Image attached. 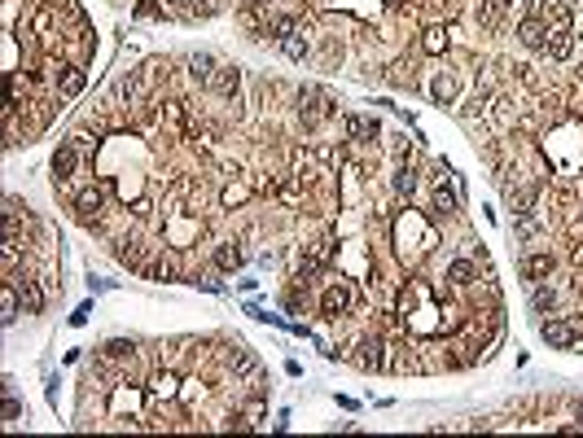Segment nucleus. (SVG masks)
Masks as SVG:
<instances>
[{
  "mask_svg": "<svg viewBox=\"0 0 583 438\" xmlns=\"http://www.w3.org/2000/svg\"><path fill=\"white\" fill-rule=\"evenodd\" d=\"M391 84H399V88H413V84H417V75H413V66H408V62H399V66L391 70Z\"/></svg>",
  "mask_w": 583,
  "mask_h": 438,
  "instance_id": "obj_28",
  "label": "nucleus"
},
{
  "mask_svg": "<svg viewBox=\"0 0 583 438\" xmlns=\"http://www.w3.org/2000/svg\"><path fill=\"white\" fill-rule=\"evenodd\" d=\"M250 5H268V0H250Z\"/></svg>",
  "mask_w": 583,
  "mask_h": 438,
  "instance_id": "obj_37",
  "label": "nucleus"
},
{
  "mask_svg": "<svg viewBox=\"0 0 583 438\" xmlns=\"http://www.w3.org/2000/svg\"><path fill=\"white\" fill-rule=\"evenodd\" d=\"M101 351H106V359H128L136 346H132V342H123V338H114V342H106Z\"/></svg>",
  "mask_w": 583,
  "mask_h": 438,
  "instance_id": "obj_29",
  "label": "nucleus"
},
{
  "mask_svg": "<svg viewBox=\"0 0 583 438\" xmlns=\"http://www.w3.org/2000/svg\"><path fill=\"white\" fill-rule=\"evenodd\" d=\"M84 84H88V70H80V66H66V75L58 80V97H80V92H84Z\"/></svg>",
  "mask_w": 583,
  "mask_h": 438,
  "instance_id": "obj_16",
  "label": "nucleus"
},
{
  "mask_svg": "<svg viewBox=\"0 0 583 438\" xmlns=\"http://www.w3.org/2000/svg\"><path fill=\"white\" fill-rule=\"evenodd\" d=\"M75 167H80V145H75V141H62L58 153H53V180H70Z\"/></svg>",
  "mask_w": 583,
  "mask_h": 438,
  "instance_id": "obj_8",
  "label": "nucleus"
},
{
  "mask_svg": "<svg viewBox=\"0 0 583 438\" xmlns=\"http://www.w3.org/2000/svg\"><path fill=\"white\" fill-rule=\"evenodd\" d=\"M430 97H435L439 101V106H452V101H456V75H435V80H430Z\"/></svg>",
  "mask_w": 583,
  "mask_h": 438,
  "instance_id": "obj_17",
  "label": "nucleus"
},
{
  "mask_svg": "<svg viewBox=\"0 0 583 438\" xmlns=\"http://www.w3.org/2000/svg\"><path fill=\"white\" fill-rule=\"evenodd\" d=\"M13 285H18V298H22V312H27V316H40V312H44V290L36 285L31 276L13 280Z\"/></svg>",
  "mask_w": 583,
  "mask_h": 438,
  "instance_id": "obj_11",
  "label": "nucleus"
},
{
  "mask_svg": "<svg viewBox=\"0 0 583 438\" xmlns=\"http://www.w3.org/2000/svg\"><path fill=\"white\" fill-rule=\"evenodd\" d=\"M101 206H106V185H92V189H84L80 197H75V211H80L84 219H88V215H97Z\"/></svg>",
  "mask_w": 583,
  "mask_h": 438,
  "instance_id": "obj_13",
  "label": "nucleus"
},
{
  "mask_svg": "<svg viewBox=\"0 0 583 438\" xmlns=\"http://www.w3.org/2000/svg\"><path fill=\"white\" fill-rule=\"evenodd\" d=\"M246 197H250V185H228L224 189V206H241Z\"/></svg>",
  "mask_w": 583,
  "mask_h": 438,
  "instance_id": "obj_30",
  "label": "nucleus"
},
{
  "mask_svg": "<svg viewBox=\"0 0 583 438\" xmlns=\"http://www.w3.org/2000/svg\"><path fill=\"white\" fill-rule=\"evenodd\" d=\"M0 298H5V324H13V320H18V285H13V280L5 285V294H0Z\"/></svg>",
  "mask_w": 583,
  "mask_h": 438,
  "instance_id": "obj_27",
  "label": "nucleus"
},
{
  "mask_svg": "<svg viewBox=\"0 0 583 438\" xmlns=\"http://www.w3.org/2000/svg\"><path fill=\"white\" fill-rule=\"evenodd\" d=\"M342 127H347L351 141H377V136H382V123H377L373 114H347Z\"/></svg>",
  "mask_w": 583,
  "mask_h": 438,
  "instance_id": "obj_5",
  "label": "nucleus"
},
{
  "mask_svg": "<svg viewBox=\"0 0 583 438\" xmlns=\"http://www.w3.org/2000/svg\"><path fill=\"white\" fill-rule=\"evenodd\" d=\"M382 351H386L382 338H364V342H360V355H356V364H360V368H382V364H386Z\"/></svg>",
  "mask_w": 583,
  "mask_h": 438,
  "instance_id": "obj_14",
  "label": "nucleus"
},
{
  "mask_svg": "<svg viewBox=\"0 0 583 438\" xmlns=\"http://www.w3.org/2000/svg\"><path fill=\"white\" fill-rule=\"evenodd\" d=\"M136 13H141V18H154V13H158V5H154V0H141V5H136Z\"/></svg>",
  "mask_w": 583,
  "mask_h": 438,
  "instance_id": "obj_34",
  "label": "nucleus"
},
{
  "mask_svg": "<svg viewBox=\"0 0 583 438\" xmlns=\"http://www.w3.org/2000/svg\"><path fill=\"white\" fill-rule=\"evenodd\" d=\"M504 202L513 206V215H530V211H535V189H526V185H509V189H504Z\"/></svg>",
  "mask_w": 583,
  "mask_h": 438,
  "instance_id": "obj_12",
  "label": "nucleus"
},
{
  "mask_svg": "<svg viewBox=\"0 0 583 438\" xmlns=\"http://www.w3.org/2000/svg\"><path fill=\"white\" fill-rule=\"evenodd\" d=\"M548 272H552V254H548V250L526 254V259H522V276H526V280H544Z\"/></svg>",
  "mask_w": 583,
  "mask_h": 438,
  "instance_id": "obj_15",
  "label": "nucleus"
},
{
  "mask_svg": "<svg viewBox=\"0 0 583 438\" xmlns=\"http://www.w3.org/2000/svg\"><path fill=\"white\" fill-rule=\"evenodd\" d=\"M421 48H425V53H443V48H447V31L443 27H430L425 40H421Z\"/></svg>",
  "mask_w": 583,
  "mask_h": 438,
  "instance_id": "obj_25",
  "label": "nucleus"
},
{
  "mask_svg": "<svg viewBox=\"0 0 583 438\" xmlns=\"http://www.w3.org/2000/svg\"><path fill=\"white\" fill-rule=\"evenodd\" d=\"M395 189H399L403 197H413V193H417V171H413V167H399V171H395Z\"/></svg>",
  "mask_w": 583,
  "mask_h": 438,
  "instance_id": "obj_24",
  "label": "nucleus"
},
{
  "mask_svg": "<svg viewBox=\"0 0 583 438\" xmlns=\"http://www.w3.org/2000/svg\"><path fill=\"white\" fill-rule=\"evenodd\" d=\"M215 70H219V66H215L211 53H193V58H189V80H193L197 88H211V84H215Z\"/></svg>",
  "mask_w": 583,
  "mask_h": 438,
  "instance_id": "obj_9",
  "label": "nucleus"
},
{
  "mask_svg": "<svg viewBox=\"0 0 583 438\" xmlns=\"http://www.w3.org/2000/svg\"><path fill=\"white\" fill-rule=\"evenodd\" d=\"M540 338L552 346V351H566V346H574V338H579V329H574V320H544V329H540Z\"/></svg>",
  "mask_w": 583,
  "mask_h": 438,
  "instance_id": "obj_4",
  "label": "nucleus"
},
{
  "mask_svg": "<svg viewBox=\"0 0 583 438\" xmlns=\"http://www.w3.org/2000/svg\"><path fill=\"white\" fill-rule=\"evenodd\" d=\"M456 206H461V202H456V193L439 180V185H435V211H439V215H456Z\"/></svg>",
  "mask_w": 583,
  "mask_h": 438,
  "instance_id": "obj_22",
  "label": "nucleus"
},
{
  "mask_svg": "<svg viewBox=\"0 0 583 438\" xmlns=\"http://www.w3.org/2000/svg\"><path fill=\"white\" fill-rule=\"evenodd\" d=\"M518 40H522V48H530V53H544V48H548V22H544V13L522 18Z\"/></svg>",
  "mask_w": 583,
  "mask_h": 438,
  "instance_id": "obj_3",
  "label": "nucleus"
},
{
  "mask_svg": "<svg viewBox=\"0 0 583 438\" xmlns=\"http://www.w3.org/2000/svg\"><path fill=\"white\" fill-rule=\"evenodd\" d=\"M88 316H92V302H84V307H75V316H70V324H75V329H84V324H88Z\"/></svg>",
  "mask_w": 583,
  "mask_h": 438,
  "instance_id": "obj_32",
  "label": "nucleus"
},
{
  "mask_svg": "<svg viewBox=\"0 0 583 438\" xmlns=\"http://www.w3.org/2000/svg\"><path fill=\"white\" fill-rule=\"evenodd\" d=\"M211 92H219L224 101H233V106H237V97H241V70H237V66H219Z\"/></svg>",
  "mask_w": 583,
  "mask_h": 438,
  "instance_id": "obj_7",
  "label": "nucleus"
},
{
  "mask_svg": "<svg viewBox=\"0 0 583 438\" xmlns=\"http://www.w3.org/2000/svg\"><path fill=\"white\" fill-rule=\"evenodd\" d=\"M281 53H285L290 62H303V58H307V40H303V31L290 35V40H281Z\"/></svg>",
  "mask_w": 583,
  "mask_h": 438,
  "instance_id": "obj_23",
  "label": "nucleus"
},
{
  "mask_svg": "<svg viewBox=\"0 0 583 438\" xmlns=\"http://www.w3.org/2000/svg\"><path fill=\"white\" fill-rule=\"evenodd\" d=\"M509 5H513V0H478V5H474L478 27H483V31H496L500 22H504V13H509Z\"/></svg>",
  "mask_w": 583,
  "mask_h": 438,
  "instance_id": "obj_6",
  "label": "nucleus"
},
{
  "mask_svg": "<svg viewBox=\"0 0 583 438\" xmlns=\"http://www.w3.org/2000/svg\"><path fill=\"white\" fill-rule=\"evenodd\" d=\"M18 417H22V403H18L13 395H5V421H9V425H18Z\"/></svg>",
  "mask_w": 583,
  "mask_h": 438,
  "instance_id": "obj_31",
  "label": "nucleus"
},
{
  "mask_svg": "<svg viewBox=\"0 0 583 438\" xmlns=\"http://www.w3.org/2000/svg\"><path fill=\"white\" fill-rule=\"evenodd\" d=\"M447 280H452V285H474V280H478V263L474 259H452L447 263Z\"/></svg>",
  "mask_w": 583,
  "mask_h": 438,
  "instance_id": "obj_18",
  "label": "nucleus"
},
{
  "mask_svg": "<svg viewBox=\"0 0 583 438\" xmlns=\"http://www.w3.org/2000/svg\"><path fill=\"white\" fill-rule=\"evenodd\" d=\"M228 364H233L237 373H259V359H255V355H250V351H246L241 342H237L233 351H228Z\"/></svg>",
  "mask_w": 583,
  "mask_h": 438,
  "instance_id": "obj_21",
  "label": "nucleus"
},
{
  "mask_svg": "<svg viewBox=\"0 0 583 438\" xmlns=\"http://www.w3.org/2000/svg\"><path fill=\"white\" fill-rule=\"evenodd\" d=\"M88 285H92L97 294H106V290H114V280H101V276H92V280H88Z\"/></svg>",
  "mask_w": 583,
  "mask_h": 438,
  "instance_id": "obj_35",
  "label": "nucleus"
},
{
  "mask_svg": "<svg viewBox=\"0 0 583 438\" xmlns=\"http://www.w3.org/2000/svg\"><path fill=\"white\" fill-rule=\"evenodd\" d=\"M329 114H338V106L329 101V92L325 88H316V84H303L298 88V119H303V127H312L320 123V119H329Z\"/></svg>",
  "mask_w": 583,
  "mask_h": 438,
  "instance_id": "obj_1",
  "label": "nucleus"
},
{
  "mask_svg": "<svg viewBox=\"0 0 583 438\" xmlns=\"http://www.w3.org/2000/svg\"><path fill=\"white\" fill-rule=\"evenodd\" d=\"M351 302H356V290L347 285V280H334L325 294H320V312L329 316V320H338V316H347L351 312Z\"/></svg>",
  "mask_w": 583,
  "mask_h": 438,
  "instance_id": "obj_2",
  "label": "nucleus"
},
{
  "mask_svg": "<svg viewBox=\"0 0 583 438\" xmlns=\"http://www.w3.org/2000/svg\"><path fill=\"white\" fill-rule=\"evenodd\" d=\"M325 62H329V66H334V62H342V44H334V40H329V44H325Z\"/></svg>",
  "mask_w": 583,
  "mask_h": 438,
  "instance_id": "obj_33",
  "label": "nucleus"
},
{
  "mask_svg": "<svg viewBox=\"0 0 583 438\" xmlns=\"http://www.w3.org/2000/svg\"><path fill=\"white\" fill-rule=\"evenodd\" d=\"M241 263H246V259H241V250H237L233 241H224V246L215 250V268H219V272H237Z\"/></svg>",
  "mask_w": 583,
  "mask_h": 438,
  "instance_id": "obj_20",
  "label": "nucleus"
},
{
  "mask_svg": "<svg viewBox=\"0 0 583 438\" xmlns=\"http://www.w3.org/2000/svg\"><path fill=\"white\" fill-rule=\"evenodd\" d=\"M530 307H535V312H552V307H557V294H552L548 285H535V294H530Z\"/></svg>",
  "mask_w": 583,
  "mask_h": 438,
  "instance_id": "obj_26",
  "label": "nucleus"
},
{
  "mask_svg": "<svg viewBox=\"0 0 583 438\" xmlns=\"http://www.w3.org/2000/svg\"><path fill=\"white\" fill-rule=\"evenodd\" d=\"M544 53H548L552 62H566V58L574 53V35H570V31H552V35H548V48H544Z\"/></svg>",
  "mask_w": 583,
  "mask_h": 438,
  "instance_id": "obj_19",
  "label": "nucleus"
},
{
  "mask_svg": "<svg viewBox=\"0 0 583 438\" xmlns=\"http://www.w3.org/2000/svg\"><path fill=\"white\" fill-rule=\"evenodd\" d=\"M574 412H579V429H583V399H579V407H574Z\"/></svg>",
  "mask_w": 583,
  "mask_h": 438,
  "instance_id": "obj_36",
  "label": "nucleus"
},
{
  "mask_svg": "<svg viewBox=\"0 0 583 438\" xmlns=\"http://www.w3.org/2000/svg\"><path fill=\"white\" fill-rule=\"evenodd\" d=\"M329 254H334V241H316L312 250H307V259L298 263V280H307V276H316L325 263H329Z\"/></svg>",
  "mask_w": 583,
  "mask_h": 438,
  "instance_id": "obj_10",
  "label": "nucleus"
}]
</instances>
